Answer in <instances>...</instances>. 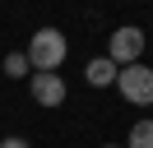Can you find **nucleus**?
Here are the masks:
<instances>
[{
  "label": "nucleus",
  "instance_id": "6",
  "mask_svg": "<svg viewBox=\"0 0 153 148\" xmlns=\"http://www.w3.org/2000/svg\"><path fill=\"white\" fill-rule=\"evenodd\" d=\"M125 148H153V120H134L125 134Z\"/></svg>",
  "mask_w": 153,
  "mask_h": 148
},
{
  "label": "nucleus",
  "instance_id": "9",
  "mask_svg": "<svg viewBox=\"0 0 153 148\" xmlns=\"http://www.w3.org/2000/svg\"><path fill=\"white\" fill-rule=\"evenodd\" d=\"M102 148H125V144H102Z\"/></svg>",
  "mask_w": 153,
  "mask_h": 148
},
{
  "label": "nucleus",
  "instance_id": "2",
  "mask_svg": "<svg viewBox=\"0 0 153 148\" xmlns=\"http://www.w3.org/2000/svg\"><path fill=\"white\" fill-rule=\"evenodd\" d=\"M144 28H134V23H121L111 33V42H107V60L116 65V70H125V65H139L144 60Z\"/></svg>",
  "mask_w": 153,
  "mask_h": 148
},
{
  "label": "nucleus",
  "instance_id": "3",
  "mask_svg": "<svg viewBox=\"0 0 153 148\" xmlns=\"http://www.w3.org/2000/svg\"><path fill=\"white\" fill-rule=\"evenodd\" d=\"M116 88H121V97L130 102V107H153V70L149 65H125L121 74H116Z\"/></svg>",
  "mask_w": 153,
  "mask_h": 148
},
{
  "label": "nucleus",
  "instance_id": "5",
  "mask_svg": "<svg viewBox=\"0 0 153 148\" xmlns=\"http://www.w3.org/2000/svg\"><path fill=\"white\" fill-rule=\"evenodd\" d=\"M116 74H121V70H116V65L107 60V56H97V60H88V70H84V79L93 83V88H107V83H116Z\"/></svg>",
  "mask_w": 153,
  "mask_h": 148
},
{
  "label": "nucleus",
  "instance_id": "7",
  "mask_svg": "<svg viewBox=\"0 0 153 148\" xmlns=\"http://www.w3.org/2000/svg\"><path fill=\"white\" fill-rule=\"evenodd\" d=\"M5 79H28V56H23V51L5 56Z\"/></svg>",
  "mask_w": 153,
  "mask_h": 148
},
{
  "label": "nucleus",
  "instance_id": "4",
  "mask_svg": "<svg viewBox=\"0 0 153 148\" xmlns=\"http://www.w3.org/2000/svg\"><path fill=\"white\" fill-rule=\"evenodd\" d=\"M28 92H33L37 107H65V79H60V74H33Z\"/></svg>",
  "mask_w": 153,
  "mask_h": 148
},
{
  "label": "nucleus",
  "instance_id": "1",
  "mask_svg": "<svg viewBox=\"0 0 153 148\" xmlns=\"http://www.w3.org/2000/svg\"><path fill=\"white\" fill-rule=\"evenodd\" d=\"M28 70H37V74H56L60 65H65V56H70V42H65V33L60 28H37V33L28 37Z\"/></svg>",
  "mask_w": 153,
  "mask_h": 148
},
{
  "label": "nucleus",
  "instance_id": "8",
  "mask_svg": "<svg viewBox=\"0 0 153 148\" xmlns=\"http://www.w3.org/2000/svg\"><path fill=\"white\" fill-rule=\"evenodd\" d=\"M0 148H33V144H28V139H19V134H14V139H5Z\"/></svg>",
  "mask_w": 153,
  "mask_h": 148
}]
</instances>
